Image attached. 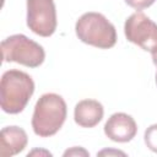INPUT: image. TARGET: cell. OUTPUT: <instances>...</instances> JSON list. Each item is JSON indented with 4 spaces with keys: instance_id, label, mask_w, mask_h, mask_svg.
<instances>
[{
    "instance_id": "6da1fadb",
    "label": "cell",
    "mask_w": 157,
    "mask_h": 157,
    "mask_svg": "<svg viewBox=\"0 0 157 157\" xmlns=\"http://www.w3.org/2000/svg\"><path fill=\"white\" fill-rule=\"evenodd\" d=\"M34 92L32 77L21 70H7L0 81L1 109L9 114L21 113Z\"/></svg>"
},
{
    "instance_id": "7a4b0ae2",
    "label": "cell",
    "mask_w": 157,
    "mask_h": 157,
    "mask_svg": "<svg viewBox=\"0 0 157 157\" xmlns=\"http://www.w3.org/2000/svg\"><path fill=\"white\" fill-rule=\"evenodd\" d=\"M67 108L64 98L56 93H44L34 105L32 128L36 135L49 137L55 135L65 123Z\"/></svg>"
},
{
    "instance_id": "3957f363",
    "label": "cell",
    "mask_w": 157,
    "mask_h": 157,
    "mask_svg": "<svg viewBox=\"0 0 157 157\" xmlns=\"http://www.w3.org/2000/svg\"><path fill=\"white\" fill-rule=\"evenodd\" d=\"M75 32L81 42L101 49H109L117 43L115 27L99 12L83 13L76 21Z\"/></svg>"
},
{
    "instance_id": "277c9868",
    "label": "cell",
    "mask_w": 157,
    "mask_h": 157,
    "mask_svg": "<svg viewBox=\"0 0 157 157\" xmlns=\"http://www.w3.org/2000/svg\"><path fill=\"white\" fill-rule=\"evenodd\" d=\"M2 60L5 63H17L27 67H38L45 59L42 45L29 39L25 34H12L1 42Z\"/></svg>"
},
{
    "instance_id": "5b68a950",
    "label": "cell",
    "mask_w": 157,
    "mask_h": 157,
    "mask_svg": "<svg viewBox=\"0 0 157 157\" xmlns=\"http://www.w3.org/2000/svg\"><path fill=\"white\" fill-rule=\"evenodd\" d=\"M124 33L129 42L151 54L157 52V23L137 11L130 15L124 25Z\"/></svg>"
},
{
    "instance_id": "8992f818",
    "label": "cell",
    "mask_w": 157,
    "mask_h": 157,
    "mask_svg": "<svg viewBox=\"0 0 157 157\" xmlns=\"http://www.w3.org/2000/svg\"><path fill=\"white\" fill-rule=\"evenodd\" d=\"M56 25L54 0H27V26L33 33L50 37L55 32Z\"/></svg>"
},
{
    "instance_id": "52a82bcc",
    "label": "cell",
    "mask_w": 157,
    "mask_h": 157,
    "mask_svg": "<svg viewBox=\"0 0 157 157\" xmlns=\"http://www.w3.org/2000/svg\"><path fill=\"white\" fill-rule=\"evenodd\" d=\"M136 132V121L126 113H114L104 124L105 136L115 142H129L135 137Z\"/></svg>"
},
{
    "instance_id": "ba28073f",
    "label": "cell",
    "mask_w": 157,
    "mask_h": 157,
    "mask_svg": "<svg viewBox=\"0 0 157 157\" xmlns=\"http://www.w3.org/2000/svg\"><path fill=\"white\" fill-rule=\"evenodd\" d=\"M28 142V136L22 128L5 126L0 132V155L2 157L15 156L25 150Z\"/></svg>"
},
{
    "instance_id": "9c48e42d",
    "label": "cell",
    "mask_w": 157,
    "mask_h": 157,
    "mask_svg": "<svg viewBox=\"0 0 157 157\" xmlns=\"http://www.w3.org/2000/svg\"><path fill=\"white\" fill-rule=\"evenodd\" d=\"M104 108L96 99H82L75 105V123L82 128H93L103 118Z\"/></svg>"
},
{
    "instance_id": "30bf717a",
    "label": "cell",
    "mask_w": 157,
    "mask_h": 157,
    "mask_svg": "<svg viewBox=\"0 0 157 157\" xmlns=\"http://www.w3.org/2000/svg\"><path fill=\"white\" fill-rule=\"evenodd\" d=\"M144 140H145L146 146L152 152H156L157 153V124H153V125L148 126L145 130Z\"/></svg>"
},
{
    "instance_id": "8fae6325",
    "label": "cell",
    "mask_w": 157,
    "mask_h": 157,
    "mask_svg": "<svg viewBox=\"0 0 157 157\" xmlns=\"http://www.w3.org/2000/svg\"><path fill=\"white\" fill-rule=\"evenodd\" d=\"M130 7L135 9V10H144L146 7H150L156 0H124Z\"/></svg>"
},
{
    "instance_id": "7c38bea8",
    "label": "cell",
    "mask_w": 157,
    "mask_h": 157,
    "mask_svg": "<svg viewBox=\"0 0 157 157\" xmlns=\"http://www.w3.org/2000/svg\"><path fill=\"white\" fill-rule=\"evenodd\" d=\"M152 61H153V64L157 66V52L152 53Z\"/></svg>"
},
{
    "instance_id": "4fadbf2b",
    "label": "cell",
    "mask_w": 157,
    "mask_h": 157,
    "mask_svg": "<svg viewBox=\"0 0 157 157\" xmlns=\"http://www.w3.org/2000/svg\"><path fill=\"white\" fill-rule=\"evenodd\" d=\"M156 83H157V72H156Z\"/></svg>"
}]
</instances>
